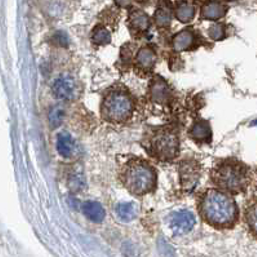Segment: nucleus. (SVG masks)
Returning <instances> with one entry per match:
<instances>
[{
  "mask_svg": "<svg viewBox=\"0 0 257 257\" xmlns=\"http://www.w3.org/2000/svg\"><path fill=\"white\" fill-rule=\"evenodd\" d=\"M156 52L150 46H142L141 50L137 52L136 58H134V65L137 70L142 72V74H149L152 72L155 64H156Z\"/></svg>",
  "mask_w": 257,
  "mask_h": 257,
  "instance_id": "obj_11",
  "label": "nucleus"
},
{
  "mask_svg": "<svg viewBox=\"0 0 257 257\" xmlns=\"http://www.w3.org/2000/svg\"><path fill=\"white\" fill-rule=\"evenodd\" d=\"M90 39H92V43L96 46H108V44L112 43V34L104 26H97L92 31V38Z\"/></svg>",
  "mask_w": 257,
  "mask_h": 257,
  "instance_id": "obj_19",
  "label": "nucleus"
},
{
  "mask_svg": "<svg viewBox=\"0 0 257 257\" xmlns=\"http://www.w3.org/2000/svg\"><path fill=\"white\" fill-rule=\"evenodd\" d=\"M149 96L152 102L158 105H168L174 100V93L170 84L160 76L152 78L149 84Z\"/></svg>",
  "mask_w": 257,
  "mask_h": 257,
  "instance_id": "obj_6",
  "label": "nucleus"
},
{
  "mask_svg": "<svg viewBox=\"0 0 257 257\" xmlns=\"http://www.w3.org/2000/svg\"><path fill=\"white\" fill-rule=\"evenodd\" d=\"M208 36L211 38L212 40L221 42L226 38V28L220 24H216V25H212L208 30Z\"/></svg>",
  "mask_w": 257,
  "mask_h": 257,
  "instance_id": "obj_23",
  "label": "nucleus"
},
{
  "mask_svg": "<svg viewBox=\"0 0 257 257\" xmlns=\"http://www.w3.org/2000/svg\"><path fill=\"white\" fill-rule=\"evenodd\" d=\"M116 214L124 222H130L134 221L137 216L136 207L132 203H120L116 207Z\"/></svg>",
  "mask_w": 257,
  "mask_h": 257,
  "instance_id": "obj_20",
  "label": "nucleus"
},
{
  "mask_svg": "<svg viewBox=\"0 0 257 257\" xmlns=\"http://www.w3.org/2000/svg\"><path fill=\"white\" fill-rule=\"evenodd\" d=\"M200 178V168L192 160H184L180 164V180L184 189L192 190Z\"/></svg>",
  "mask_w": 257,
  "mask_h": 257,
  "instance_id": "obj_10",
  "label": "nucleus"
},
{
  "mask_svg": "<svg viewBox=\"0 0 257 257\" xmlns=\"http://www.w3.org/2000/svg\"><path fill=\"white\" fill-rule=\"evenodd\" d=\"M78 93L76 82L70 75H61L53 84V94L61 101H72Z\"/></svg>",
  "mask_w": 257,
  "mask_h": 257,
  "instance_id": "obj_7",
  "label": "nucleus"
},
{
  "mask_svg": "<svg viewBox=\"0 0 257 257\" xmlns=\"http://www.w3.org/2000/svg\"><path fill=\"white\" fill-rule=\"evenodd\" d=\"M154 21L159 28H168L172 24V10L168 6H160L155 12Z\"/></svg>",
  "mask_w": 257,
  "mask_h": 257,
  "instance_id": "obj_18",
  "label": "nucleus"
},
{
  "mask_svg": "<svg viewBox=\"0 0 257 257\" xmlns=\"http://www.w3.org/2000/svg\"><path fill=\"white\" fill-rule=\"evenodd\" d=\"M115 4L120 8H128L132 4V0H115Z\"/></svg>",
  "mask_w": 257,
  "mask_h": 257,
  "instance_id": "obj_26",
  "label": "nucleus"
},
{
  "mask_svg": "<svg viewBox=\"0 0 257 257\" xmlns=\"http://www.w3.org/2000/svg\"><path fill=\"white\" fill-rule=\"evenodd\" d=\"M211 180L216 189L228 194H242L251 182L250 167L236 159L218 162L211 172Z\"/></svg>",
  "mask_w": 257,
  "mask_h": 257,
  "instance_id": "obj_3",
  "label": "nucleus"
},
{
  "mask_svg": "<svg viewBox=\"0 0 257 257\" xmlns=\"http://www.w3.org/2000/svg\"><path fill=\"white\" fill-rule=\"evenodd\" d=\"M196 13V8L194 4L189 3V2H182L176 8V18L182 24H189L190 21L194 20Z\"/></svg>",
  "mask_w": 257,
  "mask_h": 257,
  "instance_id": "obj_17",
  "label": "nucleus"
},
{
  "mask_svg": "<svg viewBox=\"0 0 257 257\" xmlns=\"http://www.w3.org/2000/svg\"><path fill=\"white\" fill-rule=\"evenodd\" d=\"M170 224L172 230L176 234L184 236V234H188L194 229L196 220L194 214H192L190 211H178L170 216Z\"/></svg>",
  "mask_w": 257,
  "mask_h": 257,
  "instance_id": "obj_9",
  "label": "nucleus"
},
{
  "mask_svg": "<svg viewBox=\"0 0 257 257\" xmlns=\"http://www.w3.org/2000/svg\"><path fill=\"white\" fill-rule=\"evenodd\" d=\"M226 2H236V0H226Z\"/></svg>",
  "mask_w": 257,
  "mask_h": 257,
  "instance_id": "obj_27",
  "label": "nucleus"
},
{
  "mask_svg": "<svg viewBox=\"0 0 257 257\" xmlns=\"http://www.w3.org/2000/svg\"><path fill=\"white\" fill-rule=\"evenodd\" d=\"M82 212H83V214L87 217L88 220L94 224H101L106 217L105 208L102 207V204H100L98 202L88 200L83 203Z\"/></svg>",
  "mask_w": 257,
  "mask_h": 257,
  "instance_id": "obj_15",
  "label": "nucleus"
},
{
  "mask_svg": "<svg viewBox=\"0 0 257 257\" xmlns=\"http://www.w3.org/2000/svg\"><path fill=\"white\" fill-rule=\"evenodd\" d=\"M246 222L252 234L257 236V200L251 203L246 210Z\"/></svg>",
  "mask_w": 257,
  "mask_h": 257,
  "instance_id": "obj_21",
  "label": "nucleus"
},
{
  "mask_svg": "<svg viewBox=\"0 0 257 257\" xmlns=\"http://www.w3.org/2000/svg\"><path fill=\"white\" fill-rule=\"evenodd\" d=\"M57 150L62 158L72 159L78 152V145L72 136L66 132L60 134L57 137Z\"/></svg>",
  "mask_w": 257,
  "mask_h": 257,
  "instance_id": "obj_14",
  "label": "nucleus"
},
{
  "mask_svg": "<svg viewBox=\"0 0 257 257\" xmlns=\"http://www.w3.org/2000/svg\"><path fill=\"white\" fill-rule=\"evenodd\" d=\"M86 178L82 172H74L68 176V189L74 192H80L86 189Z\"/></svg>",
  "mask_w": 257,
  "mask_h": 257,
  "instance_id": "obj_22",
  "label": "nucleus"
},
{
  "mask_svg": "<svg viewBox=\"0 0 257 257\" xmlns=\"http://www.w3.org/2000/svg\"><path fill=\"white\" fill-rule=\"evenodd\" d=\"M228 13V6L220 2H210L202 8V18L208 21H217Z\"/></svg>",
  "mask_w": 257,
  "mask_h": 257,
  "instance_id": "obj_16",
  "label": "nucleus"
},
{
  "mask_svg": "<svg viewBox=\"0 0 257 257\" xmlns=\"http://www.w3.org/2000/svg\"><path fill=\"white\" fill-rule=\"evenodd\" d=\"M148 154L158 162H172L180 154V137L170 128L152 130L144 140Z\"/></svg>",
  "mask_w": 257,
  "mask_h": 257,
  "instance_id": "obj_5",
  "label": "nucleus"
},
{
  "mask_svg": "<svg viewBox=\"0 0 257 257\" xmlns=\"http://www.w3.org/2000/svg\"><path fill=\"white\" fill-rule=\"evenodd\" d=\"M190 137L198 144H210L212 141V128L210 122L200 119L190 128Z\"/></svg>",
  "mask_w": 257,
  "mask_h": 257,
  "instance_id": "obj_12",
  "label": "nucleus"
},
{
  "mask_svg": "<svg viewBox=\"0 0 257 257\" xmlns=\"http://www.w3.org/2000/svg\"><path fill=\"white\" fill-rule=\"evenodd\" d=\"M130 28L134 35H142L150 28V17L142 10H134L130 14Z\"/></svg>",
  "mask_w": 257,
  "mask_h": 257,
  "instance_id": "obj_13",
  "label": "nucleus"
},
{
  "mask_svg": "<svg viewBox=\"0 0 257 257\" xmlns=\"http://www.w3.org/2000/svg\"><path fill=\"white\" fill-rule=\"evenodd\" d=\"M198 210L202 218L216 229H232L239 218L236 200L218 189H208L199 196Z\"/></svg>",
  "mask_w": 257,
  "mask_h": 257,
  "instance_id": "obj_1",
  "label": "nucleus"
},
{
  "mask_svg": "<svg viewBox=\"0 0 257 257\" xmlns=\"http://www.w3.org/2000/svg\"><path fill=\"white\" fill-rule=\"evenodd\" d=\"M199 44H200V38L198 36L196 31L192 28H186L174 35V40H172V48L174 52L181 53L196 50Z\"/></svg>",
  "mask_w": 257,
  "mask_h": 257,
  "instance_id": "obj_8",
  "label": "nucleus"
},
{
  "mask_svg": "<svg viewBox=\"0 0 257 257\" xmlns=\"http://www.w3.org/2000/svg\"><path fill=\"white\" fill-rule=\"evenodd\" d=\"M134 96L126 87H112L105 93L101 102V116L112 124H122L134 116Z\"/></svg>",
  "mask_w": 257,
  "mask_h": 257,
  "instance_id": "obj_4",
  "label": "nucleus"
},
{
  "mask_svg": "<svg viewBox=\"0 0 257 257\" xmlns=\"http://www.w3.org/2000/svg\"><path fill=\"white\" fill-rule=\"evenodd\" d=\"M62 120H64V108L61 106L53 108L50 112V122L52 124V127L57 128L58 126H61Z\"/></svg>",
  "mask_w": 257,
  "mask_h": 257,
  "instance_id": "obj_24",
  "label": "nucleus"
},
{
  "mask_svg": "<svg viewBox=\"0 0 257 257\" xmlns=\"http://www.w3.org/2000/svg\"><path fill=\"white\" fill-rule=\"evenodd\" d=\"M122 185L134 196L152 194L156 189V170L149 162L134 158L126 162L119 172Z\"/></svg>",
  "mask_w": 257,
  "mask_h": 257,
  "instance_id": "obj_2",
  "label": "nucleus"
},
{
  "mask_svg": "<svg viewBox=\"0 0 257 257\" xmlns=\"http://www.w3.org/2000/svg\"><path fill=\"white\" fill-rule=\"evenodd\" d=\"M54 40H57V44L61 46H68V38H66V35L61 34V32H58V34L54 36Z\"/></svg>",
  "mask_w": 257,
  "mask_h": 257,
  "instance_id": "obj_25",
  "label": "nucleus"
}]
</instances>
